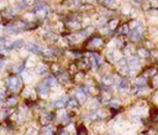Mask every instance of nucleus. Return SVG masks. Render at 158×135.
Masks as SVG:
<instances>
[{"label":"nucleus","mask_w":158,"mask_h":135,"mask_svg":"<svg viewBox=\"0 0 158 135\" xmlns=\"http://www.w3.org/2000/svg\"><path fill=\"white\" fill-rule=\"evenodd\" d=\"M5 82H6V86H8V88L10 89L11 93H19L22 88V81L17 76L8 77Z\"/></svg>","instance_id":"1"},{"label":"nucleus","mask_w":158,"mask_h":135,"mask_svg":"<svg viewBox=\"0 0 158 135\" xmlns=\"http://www.w3.org/2000/svg\"><path fill=\"white\" fill-rule=\"evenodd\" d=\"M50 91H51V86L47 82H43L41 84H38V87H37V92H38V94L41 95V97H47V95L50 94Z\"/></svg>","instance_id":"2"},{"label":"nucleus","mask_w":158,"mask_h":135,"mask_svg":"<svg viewBox=\"0 0 158 135\" xmlns=\"http://www.w3.org/2000/svg\"><path fill=\"white\" fill-rule=\"evenodd\" d=\"M48 6L47 5H37L33 10V14L38 17H45L47 14H48Z\"/></svg>","instance_id":"3"},{"label":"nucleus","mask_w":158,"mask_h":135,"mask_svg":"<svg viewBox=\"0 0 158 135\" xmlns=\"http://www.w3.org/2000/svg\"><path fill=\"white\" fill-rule=\"evenodd\" d=\"M25 48L27 51H30L31 53L33 55H42V50L40 47L37 44H33V42H30V44H26L25 45Z\"/></svg>","instance_id":"4"},{"label":"nucleus","mask_w":158,"mask_h":135,"mask_svg":"<svg viewBox=\"0 0 158 135\" xmlns=\"http://www.w3.org/2000/svg\"><path fill=\"white\" fill-rule=\"evenodd\" d=\"M114 83H115V80L112 76H104L101 78V84L104 87H111Z\"/></svg>","instance_id":"5"},{"label":"nucleus","mask_w":158,"mask_h":135,"mask_svg":"<svg viewBox=\"0 0 158 135\" xmlns=\"http://www.w3.org/2000/svg\"><path fill=\"white\" fill-rule=\"evenodd\" d=\"M75 98H77V101L81 103V104H84V102H85V99H87V92H85L84 89L78 91L77 94H75Z\"/></svg>","instance_id":"6"},{"label":"nucleus","mask_w":158,"mask_h":135,"mask_svg":"<svg viewBox=\"0 0 158 135\" xmlns=\"http://www.w3.org/2000/svg\"><path fill=\"white\" fill-rule=\"evenodd\" d=\"M66 102H68V97H61L58 101H54L53 102V107L56 108V109H61V108H63L64 107V104H66Z\"/></svg>","instance_id":"7"},{"label":"nucleus","mask_w":158,"mask_h":135,"mask_svg":"<svg viewBox=\"0 0 158 135\" xmlns=\"http://www.w3.org/2000/svg\"><path fill=\"white\" fill-rule=\"evenodd\" d=\"M89 46L90 47H95V48H99L103 46V38L101 37H94L91 38V41L89 42Z\"/></svg>","instance_id":"8"},{"label":"nucleus","mask_w":158,"mask_h":135,"mask_svg":"<svg viewBox=\"0 0 158 135\" xmlns=\"http://www.w3.org/2000/svg\"><path fill=\"white\" fill-rule=\"evenodd\" d=\"M46 71H47V67H46V65H43V63H40V65H37V66H36V68H35V73H36V74H38V76H42Z\"/></svg>","instance_id":"9"},{"label":"nucleus","mask_w":158,"mask_h":135,"mask_svg":"<svg viewBox=\"0 0 158 135\" xmlns=\"http://www.w3.org/2000/svg\"><path fill=\"white\" fill-rule=\"evenodd\" d=\"M24 45V41L22 40H16V41H14V42H10L9 44V50L11 51V50H16V48H20Z\"/></svg>","instance_id":"10"},{"label":"nucleus","mask_w":158,"mask_h":135,"mask_svg":"<svg viewBox=\"0 0 158 135\" xmlns=\"http://www.w3.org/2000/svg\"><path fill=\"white\" fill-rule=\"evenodd\" d=\"M117 88L118 91H127L129 89V81L127 80H120V82L117 83Z\"/></svg>","instance_id":"11"},{"label":"nucleus","mask_w":158,"mask_h":135,"mask_svg":"<svg viewBox=\"0 0 158 135\" xmlns=\"http://www.w3.org/2000/svg\"><path fill=\"white\" fill-rule=\"evenodd\" d=\"M43 38H45V40H47V41H50V42L57 41V36L53 32H50V31H47V32L43 34Z\"/></svg>","instance_id":"12"},{"label":"nucleus","mask_w":158,"mask_h":135,"mask_svg":"<svg viewBox=\"0 0 158 135\" xmlns=\"http://www.w3.org/2000/svg\"><path fill=\"white\" fill-rule=\"evenodd\" d=\"M53 119V117H52V114H50V113H46V114H42L41 115V119H40V120H41V123L42 124H48L51 120Z\"/></svg>","instance_id":"13"},{"label":"nucleus","mask_w":158,"mask_h":135,"mask_svg":"<svg viewBox=\"0 0 158 135\" xmlns=\"http://www.w3.org/2000/svg\"><path fill=\"white\" fill-rule=\"evenodd\" d=\"M57 74H58V78L61 80V82H62V83H68V81H69V76H68V73H67V72L61 71V72L57 73Z\"/></svg>","instance_id":"14"},{"label":"nucleus","mask_w":158,"mask_h":135,"mask_svg":"<svg viewBox=\"0 0 158 135\" xmlns=\"http://www.w3.org/2000/svg\"><path fill=\"white\" fill-rule=\"evenodd\" d=\"M135 84H136L138 88H142V87H145V86L147 84V78H146V77H140V78L136 80Z\"/></svg>","instance_id":"15"},{"label":"nucleus","mask_w":158,"mask_h":135,"mask_svg":"<svg viewBox=\"0 0 158 135\" xmlns=\"http://www.w3.org/2000/svg\"><path fill=\"white\" fill-rule=\"evenodd\" d=\"M42 55L43 57H46V59H53V57H56V52L51 48H47L45 51H42Z\"/></svg>","instance_id":"16"},{"label":"nucleus","mask_w":158,"mask_h":135,"mask_svg":"<svg viewBox=\"0 0 158 135\" xmlns=\"http://www.w3.org/2000/svg\"><path fill=\"white\" fill-rule=\"evenodd\" d=\"M67 26H68L69 29L78 30V29H81V23H79V21H68V23H67Z\"/></svg>","instance_id":"17"},{"label":"nucleus","mask_w":158,"mask_h":135,"mask_svg":"<svg viewBox=\"0 0 158 135\" xmlns=\"http://www.w3.org/2000/svg\"><path fill=\"white\" fill-rule=\"evenodd\" d=\"M45 82H47V83L51 86V88H52V87H57V84H58V81L54 78V77H48V78L45 80Z\"/></svg>","instance_id":"18"},{"label":"nucleus","mask_w":158,"mask_h":135,"mask_svg":"<svg viewBox=\"0 0 158 135\" xmlns=\"http://www.w3.org/2000/svg\"><path fill=\"white\" fill-rule=\"evenodd\" d=\"M138 56H140L141 59H148V57H149V52L146 48H140V50H138Z\"/></svg>","instance_id":"19"},{"label":"nucleus","mask_w":158,"mask_h":135,"mask_svg":"<svg viewBox=\"0 0 158 135\" xmlns=\"http://www.w3.org/2000/svg\"><path fill=\"white\" fill-rule=\"evenodd\" d=\"M53 131H54V129H53L51 125H47V124H46V125L42 128V130H41L42 134H52Z\"/></svg>","instance_id":"20"},{"label":"nucleus","mask_w":158,"mask_h":135,"mask_svg":"<svg viewBox=\"0 0 158 135\" xmlns=\"http://www.w3.org/2000/svg\"><path fill=\"white\" fill-rule=\"evenodd\" d=\"M16 104H17V98H15V97H11V98H9L6 101V105L8 107H15Z\"/></svg>","instance_id":"21"},{"label":"nucleus","mask_w":158,"mask_h":135,"mask_svg":"<svg viewBox=\"0 0 158 135\" xmlns=\"http://www.w3.org/2000/svg\"><path fill=\"white\" fill-rule=\"evenodd\" d=\"M104 4L108 8H115L117 4V0H104Z\"/></svg>","instance_id":"22"},{"label":"nucleus","mask_w":158,"mask_h":135,"mask_svg":"<svg viewBox=\"0 0 158 135\" xmlns=\"http://www.w3.org/2000/svg\"><path fill=\"white\" fill-rule=\"evenodd\" d=\"M67 105L69 108H78V101H77V98L75 99H68Z\"/></svg>","instance_id":"23"},{"label":"nucleus","mask_w":158,"mask_h":135,"mask_svg":"<svg viewBox=\"0 0 158 135\" xmlns=\"http://www.w3.org/2000/svg\"><path fill=\"white\" fill-rule=\"evenodd\" d=\"M109 105H110L111 108H115V109H117V108H120L121 103L118 102V101H116V99H114V101H110V102H109Z\"/></svg>","instance_id":"24"},{"label":"nucleus","mask_w":158,"mask_h":135,"mask_svg":"<svg viewBox=\"0 0 158 135\" xmlns=\"http://www.w3.org/2000/svg\"><path fill=\"white\" fill-rule=\"evenodd\" d=\"M117 24H118V20H117V19H115V20H111V21L109 23V29H110V30L116 29V27H117Z\"/></svg>","instance_id":"25"},{"label":"nucleus","mask_w":158,"mask_h":135,"mask_svg":"<svg viewBox=\"0 0 158 135\" xmlns=\"http://www.w3.org/2000/svg\"><path fill=\"white\" fill-rule=\"evenodd\" d=\"M91 31H93V27H88L85 31H83V32L81 34V37H83V38L88 37V35H90V34H91Z\"/></svg>","instance_id":"26"},{"label":"nucleus","mask_w":158,"mask_h":135,"mask_svg":"<svg viewBox=\"0 0 158 135\" xmlns=\"http://www.w3.org/2000/svg\"><path fill=\"white\" fill-rule=\"evenodd\" d=\"M33 3H35V0H24V4H25L26 8H27V6H31Z\"/></svg>","instance_id":"27"},{"label":"nucleus","mask_w":158,"mask_h":135,"mask_svg":"<svg viewBox=\"0 0 158 135\" xmlns=\"http://www.w3.org/2000/svg\"><path fill=\"white\" fill-rule=\"evenodd\" d=\"M52 69L56 72V73H59L61 72V69H59V67H58V65H53V67H52Z\"/></svg>","instance_id":"28"},{"label":"nucleus","mask_w":158,"mask_h":135,"mask_svg":"<svg viewBox=\"0 0 158 135\" xmlns=\"http://www.w3.org/2000/svg\"><path fill=\"white\" fill-rule=\"evenodd\" d=\"M5 98V92L3 89H0V99H4Z\"/></svg>","instance_id":"29"},{"label":"nucleus","mask_w":158,"mask_h":135,"mask_svg":"<svg viewBox=\"0 0 158 135\" xmlns=\"http://www.w3.org/2000/svg\"><path fill=\"white\" fill-rule=\"evenodd\" d=\"M77 71V67H75V65H70V72L73 73V72H75Z\"/></svg>","instance_id":"30"},{"label":"nucleus","mask_w":158,"mask_h":135,"mask_svg":"<svg viewBox=\"0 0 158 135\" xmlns=\"http://www.w3.org/2000/svg\"><path fill=\"white\" fill-rule=\"evenodd\" d=\"M2 71H3V65L0 63V72H2Z\"/></svg>","instance_id":"31"}]
</instances>
